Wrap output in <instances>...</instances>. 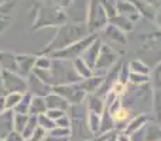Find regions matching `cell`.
Listing matches in <instances>:
<instances>
[{"label":"cell","instance_id":"cell-1","mask_svg":"<svg viewBox=\"0 0 161 141\" xmlns=\"http://www.w3.org/2000/svg\"><path fill=\"white\" fill-rule=\"evenodd\" d=\"M88 35H91V33L88 30L86 23L68 21L61 27L55 28V34L45 47V50L42 51V55H50V54L57 52L59 50H64V48L75 44L80 40L86 38Z\"/></svg>","mask_w":161,"mask_h":141},{"label":"cell","instance_id":"cell-22","mask_svg":"<svg viewBox=\"0 0 161 141\" xmlns=\"http://www.w3.org/2000/svg\"><path fill=\"white\" fill-rule=\"evenodd\" d=\"M47 113V103H45V97L41 96H33L30 106V114L31 116H41V114Z\"/></svg>","mask_w":161,"mask_h":141},{"label":"cell","instance_id":"cell-8","mask_svg":"<svg viewBox=\"0 0 161 141\" xmlns=\"http://www.w3.org/2000/svg\"><path fill=\"white\" fill-rule=\"evenodd\" d=\"M3 90L7 93H27V79L19 75L17 72L3 69L0 73Z\"/></svg>","mask_w":161,"mask_h":141},{"label":"cell","instance_id":"cell-11","mask_svg":"<svg viewBox=\"0 0 161 141\" xmlns=\"http://www.w3.org/2000/svg\"><path fill=\"white\" fill-rule=\"evenodd\" d=\"M37 55H23V54H17L14 55V61H16V72L21 75L23 78H27L31 72L34 71V65H36Z\"/></svg>","mask_w":161,"mask_h":141},{"label":"cell","instance_id":"cell-48","mask_svg":"<svg viewBox=\"0 0 161 141\" xmlns=\"http://www.w3.org/2000/svg\"><path fill=\"white\" fill-rule=\"evenodd\" d=\"M2 71H3V68H2V65H0V73H2Z\"/></svg>","mask_w":161,"mask_h":141},{"label":"cell","instance_id":"cell-6","mask_svg":"<svg viewBox=\"0 0 161 141\" xmlns=\"http://www.w3.org/2000/svg\"><path fill=\"white\" fill-rule=\"evenodd\" d=\"M119 59H120L119 51L112 47L110 44H106V42L102 41V48H100L99 58H97L96 65H95L93 75L105 76V75L119 62Z\"/></svg>","mask_w":161,"mask_h":141},{"label":"cell","instance_id":"cell-49","mask_svg":"<svg viewBox=\"0 0 161 141\" xmlns=\"http://www.w3.org/2000/svg\"><path fill=\"white\" fill-rule=\"evenodd\" d=\"M110 141H116V138H112V140H110Z\"/></svg>","mask_w":161,"mask_h":141},{"label":"cell","instance_id":"cell-9","mask_svg":"<svg viewBox=\"0 0 161 141\" xmlns=\"http://www.w3.org/2000/svg\"><path fill=\"white\" fill-rule=\"evenodd\" d=\"M53 92L59 95L61 97H64V99L69 103V106L82 105V103H85V99H86V96H88L78 86V83H67V85L54 86Z\"/></svg>","mask_w":161,"mask_h":141},{"label":"cell","instance_id":"cell-7","mask_svg":"<svg viewBox=\"0 0 161 141\" xmlns=\"http://www.w3.org/2000/svg\"><path fill=\"white\" fill-rule=\"evenodd\" d=\"M97 37H99L97 34H91V35H88L86 38L80 40V41L75 42V44L69 45V47H67V48H64V50H59V51H57V52L50 54V57L53 59H62V61L72 62V61H75V59H78L82 57V54L85 52V50L97 38Z\"/></svg>","mask_w":161,"mask_h":141},{"label":"cell","instance_id":"cell-4","mask_svg":"<svg viewBox=\"0 0 161 141\" xmlns=\"http://www.w3.org/2000/svg\"><path fill=\"white\" fill-rule=\"evenodd\" d=\"M65 23H68V16L67 11L62 8L51 4L41 6L37 11V17L34 20L33 30H41V28H58L61 25H64Z\"/></svg>","mask_w":161,"mask_h":141},{"label":"cell","instance_id":"cell-15","mask_svg":"<svg viewBox=\"0 0 161 141\" xmlns=\"http://www.w3.org/2000/svg\"><path fill=\"white\" fill-rule=\"evenodd\" d=\"M105 76H97V75H92L91 78L86 79H80L78 82V86L85 92L86 95H96L99 92L100 86L103 85Z\"/></svg>","mask_w":161,"mask_h":141},{"label":"cell","instance_id":"cell-3","mask_svg":"<svg viewBox=\"0 0 161 141\" xmlns=\"http://www.w3.org/2000/svg\"><path fill=\"white\" fill-rule=\"evenodd\" d=\"M153 88L150 83L143 86H133V85H127L126 93L123 95L122 99V105L126 106L127 109H130L131 111L134 109H144L147 110L148 107H153Z\"/></svg>","mask_w":161,"mask_h":141},{"label":"cell","instance_id":"cell-2","mask_svg":"<svg viewBox=\"0 0 161 141\" xmlns=\"http://www.w3.org/2000/svg\"><path fill=\"white\" fill-rule=\"evenodd\" d=\"M41 80H44L51 88L58 85H67V83H78L80 78L74 69L71 61H62V59H53V65L48 71H33Z\"/></svg>","mask_w":161,"mask_h":141},{"label":"cell","instance_id":"cell-20","mask_svg":"<svg viewBox=\"0 0 161 141\" xmlns=\"http://www.w3.org/2000/svg\"><path fill=\"white\" fill-rule=\"evenodd\" d=\"M85 106L88 111H93V113H97L100 116L105 111V100L97 95H88L85 99Z\"/></svg>","mask_w":161,"mask_h":141},{"label":"cell","instance_id":"cell-34","mask_svg":"<svg viewBox=\"0 0 161 141\" xmlns=\"http://www.w3.org/2000/svg\"><path fill=\"white\" fill-rule=\"evenodd\" d=\"M38 127H41L42 130H45L48 133V131L54 130L57 126H55V122H54L53 119H50V117L44 113V114H41V116H38Z\"/></svg>","mask_w":161,"mask_h":141},{"label":"cell","instance_id":"cell-29","mask_svg":"<svg viewBox=\"0 0 161 141\" xmlns=\"http://www.w3.org/2000/svg\"><path fill=\"white\" fill-rule=\"evenodd\" d=\"M37 128H38V116H31L30 114L28 122H27V124H25V128L21 133L23 137H24V140H30Z\"/></svg>","mask_w":161,"mask_h":141},{"label":"cell","instance_id":"cell-27","mask_svg":"<svg viewBox=\"0 0 161 141\" xmlns=\"http://www.w3.org/2000/svg\"><path fill=\"white\" fill-rule=\"evenodd\" d=\"M150 85L153 90H161V61L150 71Z\"/></svg>","mask_w":161,"mask_h":141},{"label":"cell","instance_id":"cell-18","mask_svg":"<svg viewBox=\"0 0 161 141\" xmlns=\"http://www.w3.org/2000/svg\"><path fill=\"white\" fill-rule=\"evenodd\" d=\"M13 119H14L13 110H7L0 114V140H4L14 130Z\"/></svg>","mask_w":161,"mask_h":141},{"label":"cell","instance_id":"cell-39","mask_svg":"<svg viewBox=\"0 0 161 141\" xmlns=\"http://www.w3.org/2000/svg\"><path fill=\"white\" fill-rule=\"evenodd\" d=\"M55 126L61 128H71V119L68 116V113L64 114L62 117H59L58 120H55Z\"/></svg>","mask_w":161,"mask_h":141},{"label":"cell","instance_id":"cell-38","mask_svg":"<svg viewBox=\"0 0 161 141\" xmlns=\"http://www.w3.org/2000/svg\"><path fill=\"white\" fill-rule=\"evenodd\" d=\"M129 78H130V68H129V64H123L120 67L119 71V78H117V82L123 83V85H129Z\"/></svg>","mask_w":161,"mask_h":141},{"label":"cell","instance_id":"cell-26","mask_svg":"<svg viewBox=\"0 0 161 141\" xmlns=\"http://www.w3.org/2000/svg\"><path fill=\"white\" fill-rule=\"evenodd\" d=\"M72 65H74V69L78 73V76L80 79H86V78H91L93 75V71L88 67V65L83 62L82 58H78L75 61H72Z\"/></svg>","mask_w":161,"mask_h":141},{"label":"cell","instance_id":"cell-35","mask_svg":"<svg viewBox=\"0 0 161 141\" xmlns=\"http://www.w3.org/2000/svg\"><path fill=\"white\" fill-rule=\"evenodd\" d=\"M102 2V6L103 8H105L106 14H108L109 20L112 19V17H114L117 14V0H100Z\"/></svg>","mask_w":161,"mask_h":141},{"label":"cell","instance_id":"cell-14","mask_svg":"<svg viewBox=\"0 0 161 141\" xmlns=\"http://www.w3.org/2000/svg\"><path fill=\"white\" fill-rule=\"evenodd\" d=\"M103 34H105V37L112 44L119 45V47H126V45H127V34L120 31L119 28H116L114 25L108 24L106 28L103 30ZM114 45H113V48H114Z\"/></svg>","mask_w":161,"mask_h":141},{"label":"cell","instance_id":"cell-23","mask_svg":"<svg viewBox=\"0 0 161 141\" xmlns=\"http://www.w3.org/2000/svg\"><path fill=\"white\" fill-rule=\"evenodd\" d=\"M86 124H88V128L93 136H96L100 130V124H102V116L97 113H93V111H88L86 113Z\"/></svg>","mask_w":161,"mask_h":141},{"label":"cell","instance_id":"cell-25","mask_svg":"<svg viewBox=\"0 0 161 141\" xmlns=\"http://www.w3.org/2000/svg\"><path fill=\"white\" fill-rule=\"evenodd\" d=\"M31 100H33V95L31 93H24L21 97V100L19 102V105L13 109V111L16 114H30V106Z\"/></svg>","mask_w":161,"mask_h":141},{"label":"cell","instance_id":"cell-50","mask_svg":"<svg viewBox=\"0 0 161 141\" xmlns=\"http://www.w3.org/2000/svg\"><path fill=\"white\" fill-rule=\"evenodd\" d=\"M0 141H4V140H0Z\"/></svg>","mask_w":161,"mask_h":141},{"label":"cell","instance_id":"cell-42","mask_svg":"<svg viewBox=\"0 0 161 141\" xmlns=\"http://www.w3.org/2000/svg\"><path fill=\"white\" fill-rule=\"evenodd\" d=\"M4 141H25L24 137H23L21 133H19V131H11L10 134H8L7 137L4 138Z\"/></svg>","mask_w":161,"mask_h":141},{"label":"cell","instance_id":"cell-47","mask_svg":"<svg viewBox=\"0 0 161 141\" xmlns=\"http://www.w3.org/2000/svg\"><path fill=\"white\" fill-rule=\"evenodd\" d=\"M116 141H131V136H129V134H126L125 131H123V133H120L119 136L116 137Z\"/></svg>","mask_w":161,"mask_h":141},{"label":"cell","instance_id":"cell-46","mask_svg":"<svg viewBox=\"0 0 161 141\" xmlns=\"http://www.w3.org/2000/svg\"><path fill=\"white\" fill-rule=\"evenodd\" d=\"M154 23H156V25L161 30V7L158 10L156 11V17H154Z\"/></svg>","mask_w":161,"mask_h":141},{"label":"cell","instance_id":"cell-21","mask_svg":"<svg viewBox=\"0 0 161 141\" xmlns=\"http://www.w3.org/2000/svg\"><path fill=\"white\" fill-rule=\"evenodd\" d=\"M109 24L114 25L116 28H119L120 31H123V33H130V31H133L134 28V23L130 21L129 19H126V17L120 16V14H116L114 17H112L110 20H109Z\"/></svg>","mask_w":161,"mask_h":141},{"label":"cell","instance_id":"cell-12","mask_svg":"<svg viewBox=\"0 0 161 141\" xmlns=\"http://www.w3.org/2000/svg\"><path fill=\"white\" fill-rule=\"evenodd\" d=\"M100 48H102V40H100V37H97V38L95 40L88 48H86L85 52H83L82 57H80V58L83 59V62H85L92 71L95 69L96 61H97V58H99Z\"/></svg>","mask_w":161,"mask_h":141},{"label":"cell","instance_id":"cell-44","mask_svg":"<svg viewBox=\"0 0 161 141\" xmlns=\"http://www.w3.org/2000/svg\"><path fill=\"white\" fill-rule=\"evenodd\" d=\"M7 105H6V95H0V114L7 111Z\"/></svg>","mask_w":161,"mask_h":141},{"label":"cell","instance_id":"cell-5","mask_svg":"<svg viewBox=\"0 0 161 141\" xmlns=\"http://www.w3.org/2000/svg\"><path fill=\"white\" fill-rule=\"evenodd\" d=\"M109 24V17L100 0H89L88 16H86V25L91 34H97L103 31Z\"/></svg>","mask_w":161,"mask_h":141},{"label":"cell","instance_id":"cell-28","mask_svg":"<svg viewBox=\"0 0 161 141\" xmlns=\"http://www.w3.org/2000/svg\"><path fill=\"white\" fill-rule=\"evenodd\" d=\"M129 68H130L131 73H140V75H150L151 68L147 64L142 61V59H133L129 62Z\"/></svg>","mask_w":161,"mask_h":141},{"label":"cell","instance_id":"cell-37","mask_svg":"<svg viewBox=\"0 0 161 141\" xmlns=\"http://www.w3.org/2000/svg\"><path fill=\"white\" fill-rule=\"evenodd\" d=\"M21 97H23V93H7L6 95V105H7L8 110H13V109L19 105Z\"/></svg>","mask_w":161,"mask_h":141},{"label":"cell","instance_id":"cell-40","mask_svg":"<svg viewBox=\"0 0 161 141\" xmlns=\"http://www.w3.org/2000/svg\"><path fill=\"white\" fill-rule=\"evenodd\" d=\"M45 136H47V131L42 130L41 127H38L36 131H34V134L31 136V138L28 140V141H44Z\"/></svg>","mask_w":161,"mask_h":141},{"label":"cell","instance_id":"cell-17","mask_svg":"<svg viewBox=\"0 0 161 141\" xmlns=\"http://www.w3.org/2000/svg\"><path fill=\"white\" fill-rule=\"evenodd\" d=\"M45 103H47V110H62V111H68L69 109V103L61 97L59 95L51 92L50 95L45 96Z\"/></svg>","mask_w":161,"mask_h":141},{"label":"cell","instance_id":"cell-41","mask_svg":"<svg viewBox=\"0 0 161 141\" xmlns=\"http://www.w3.org/2000/svg\"><path fill=\"white\" fill-rule=\"evenodd\" d=\"M72 2L74 0H51V3H53L54 6L62 8V10H67V8L72 4Z\"/></svg>","mask_w":161,"mask_h":141},{"label":"cell","instance_id":"cell-32","mask_svg":"<svg viewBox=\"0 0 161 141\" xmlns=\"http://www.w3.org/2000/svg\"><path fill=\"white\" fill-rule=\"evenodd\" d=\"M30 114H16L14 113V119H13V126H14V131L23 133V130L25 128V124L28 122Z\"/></svg>","mask_w":161,"mask_h":141},{"label":"cell","instance_id":"cell-24","mask_svg":"<svg viewBox=\"0 0 161 141\" xmlns=\"http://www.w3.org/2000/svg\"><path fill=\"white\" fill-rule=\"evenodd\" d=\"M130 2L137 7V10L140 11L142 17H146V19L154 21V17H156V10H154L150 4H147L144 0H130Z\"/></svg>","mask_w":161,"mask_h":141},{"label":"cell","instance_id":"cell-36","mask_svg":"<svg viewBox=\"0 0 161 141\" xmlns=\"http://www.w3.org/2000/svg\"><path fill=\"white\" fill-rule=\"evenodd\" d=\"M153 109H154L157 120L161 122V90L153 92Z\"/></svg>","mask_w":161,"mask_h":141},{"label":"cell","instance_id":"cell-43","mask_svg":"<svg viewBox=\"0 0 161 141\" xmlns=\"http://www.w3.org/2000/svg\"><path fill=\"white\" fill-rule=\"evenodd\" d=\"M45 114H47L50 119H53L54 122H55V120H58L59 117H62L64 114H67V111H62V110H47V113H45Z\"/></svg>","mask_w":161,"mask_h":141},{"label":"cell","instance_id":"cell-13","mask_svg":"<svg viewBox=\"0 0 161 141\" xmlns=\"http://www.w3.org/2000/svg\"><path fill=\"white\" fill-rule=\"evenodd\" d=\"M117 14L129 19L130 21L136 23L142 19V14L137 10V7L130 2V0H117Z\"/></svg>","mask_w":161,"mask_h":141},{"label":"cell","instance_id":"cell-31","mask_svg":"<svg viewBox=\"0 0 161 141\" xmlns=\"http://www.w3.org/2000/svg\"><path fill=\"white\" fill-rule=\"evenodd\" d=\"M53 65V58L50 55H40L36 59V65L34 69H40V71H48Z\"/></svg>","mask_w":161,"mask_h":141},{"label":"cell","instance_id":"cell-10","mask_svg":"<svg viewBox=\"0 0 161 141\" xmlns=\"http://www.w3.org/2000/svg\"><path fill=\"white\" fill-rule=\"evenodd\" d=\"M27 92L31 93L33 96H41V97H45L47 95H50L53 92V88L50 85L41 80L38 76H37L34 72H31L27 78Z\"/></svg>","mask_w":161,"mask_h":141},{"label":"cell","instance_id":"cell-16","mask_svg":"<svg viewBox=\"0 0 161 141\" xmlns=\"http://www.w3.org/2000/svg\"><path fill=\"white\" fill-rule=\"evenodd\" d=\"M14 4H16V2H11V0L0 4V34L7 30L8 25L11 24V20H13L11 11H13Z\"/></svg>","mask_w":161,"mask_h":141},{"label":"cell","instance_id":"cell-33","mask_svg":"<svg viewBox=\"0 0 161 141\" xmlns=\"http://www.w3.org/2000/svg\"><path fill=\"white\" fill-rule=\"evenodd\" d=\"M150 83V75H140V73H131L129 78V85L133 86H143Z\"/></svg>","mask_w":161,"mask_h":141},{"label":"cell","instance_id":"cell-45","mask_svg":"<svg viewBox=\"0 0 161 141\" xmlns=\"http://www.w3.org/2000/svg\"><path fill=\"white\" fill-rule=\"evenodd\" d=\"M144 2L147 3V4H150L156 11L161 7V0H144Z\"/></svg>","mask_w":161,"mask_h":141},{"label":"cell","instance_id":"cell-19","mask_svg":"<svg viewBox=\"0 0 161 141\" xmlns=\"http://www.w3.org/2000/svg\"><path fill=\"white\" fill-rule=\"evenodd\" d=\"M147 122H148L147 114H137V116H134L127 123V126L125 128V133L129 134V136L139 133V131H142V128H144L147 126Z\"/></svg>","mask_w":161,"mask_h":141},{"label":"cell","instance_id":"cell-30","mask_svg":"<svg viewBox=\"0 0 161 141\" xmlns=\"http://www.w3.org/2000/svg\"><path fill=\"white\" fill-rule=\"evenodd\" d=\"M146 141H161V126L147 124L146 126Z\"/></svg>","mask_w":161,"mask_h":141}]
</instances>
